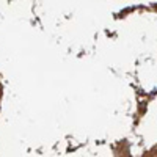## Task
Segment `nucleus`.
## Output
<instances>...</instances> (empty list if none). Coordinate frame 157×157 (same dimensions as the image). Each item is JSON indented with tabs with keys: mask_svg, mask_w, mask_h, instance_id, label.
Returning <instances> with one entry per match:
<instances>
[{
	"mask_svg": "<svg viewBox=\"0 0 157 157\" xmlns=\"http://www.w3.org/2000/svg\"><path fill=\"white\" fill-rule=\"evenodd\" d=\"M0 96H2V88H0Z\"/></svg>",
	"mask_w": 157,
	"mask_h": 157,
	"instance_id": "obj_1",
	"label": "nucleus"
}]
</instances>
